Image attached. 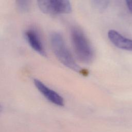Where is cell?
<instances>
[{
    "mask_svg": "<svg viewBox=\"0 0 132 132\" xmlns=\"http://www.w3.org/2000/svg\"><path fill=\"white\" fill-rule=\"evenodd\" d=\"M50 42L52 50L57 59L65 67L83 75L88 72L80 67L75 61L68 48L62 36L58 32H53L50 36Z\"/></svg>",
    "mask_w": 132,
    "mask_h": 132,
    "instance_id": "6da1fadb",
    "label": "cell"
},
{
    "mask_svg": "<svg viewBox=\"0 0 132 132\" xmlns=\"http://www.w3.org/2000/svg\"><path fill=\"white\" fill-rule=\"evenodd\" d=\"M71 39L77 58L85 63L91 62L94 58L93 50L84 32L78 27H72L71 29Z\"/></svg>",
    "mask_w": 132,
    "mask_h": 132,
    "instance_id": "7a4b0ae2",
    "label": "cell"
},
{
    "mask_svg": "<svg viewBox=\"0 0 132 132\" xmlns=\"http://www.w3.org/2000/svg\"><path fill=\"white\" fill-rule=\"evenodd\" d=\"M37 2L40 10L45 14H68L72 11L70 0H37Z\"/></svg>",
    "mask_w": 132,
    "mask_h": 132,
    "instance_id": "3957f363",
    "label": "cell"
},
{
    "mask_svg": "<svg viewBox=\"0 0 132 132\" xmlns=\"http://www.w3.org/2000/svg\"><path fill=\"white\" fill-rule=\"evenodd\" d=\"M24 35L28 44L35 52L42 56H46L43 43L36 30L33 29H28L25 31Z\"/></svg>",
    "mask_w": 132,
    "mask_h": 132,
    "instance_id": "277c9868",
    "label": "cell"
},
{
    "mask_svg": "<svg viewBox=\"0 0 132 132\" xmlns=\"http://www.w3.org/2000/svg\"><path fill=\"white\" fill-rule=\"evenodd\" d=\"M34 82L36 88L49 101L58 106H62L64 105L63 99L58 93L48 88L37 79H35Z\"/></svg>",
    "mask_w": 132,
    "mask_h": 132,
    "instance_id": "5b68a950",
    "label": "cell"
},
{
    "mask_svg": "<svg viewBox=\"0 0 132 132\" xmlns=\"http://www.w3.org/2000/svg\"><path fill=\"white\" fill-rule=\"evenodd\" d=\"M108 37L109 40L116 47L132 51V40L124 37L117 31L111 29L108 32Z\"/></svg>",
    "mask_w": 132,
    "mask_h": 132,
    "instance_id": "8992f818",
    "label": "cell"
},
{
    "mask_svg": "<svg viewBox=\"0 0 132 132\" xmlns=\"http://www.w3.org/2000/svg\"><path fill=\"white\" fill-rule=\"evenodd\" d=\"M16 7L21 12H27L30 7L31 0H15Z\"/></svg>",
    "mask_w": 132,
    "mask_h": 132,
    "instance_id": "52a82bcc",
    "label": "cell"
},
{
    "mask_svg": "<svg viewBox=\"0 0 132 132\" xmlns=\"http://www.w3.org/2000/svg\"><path fill=\"white\" fill-rule=\"evenodd\" d=\"M94 8L98 10H103L108 6L109 0H91Z\"/></svg>",
    "mask_w": 132,
    "mask_h": 132,
    "instance_id": "ba28073f",
    "label": "cell"
},
{
    "mask_svg": "<svg viewBox=\"0 0 132 132\" xmlns=\"http://www.w3.org/2000/svg\"><path fill=\"white\" fill-rule=\"evenodd\" d=\"M126 3L128 10L132 13V0H126Z\"/></svg>",
    "mask_w": 132,
    "mask_h": 132,
    "instance_id": "9c48e42d",
    "label": "cell"
}]
</instances>
